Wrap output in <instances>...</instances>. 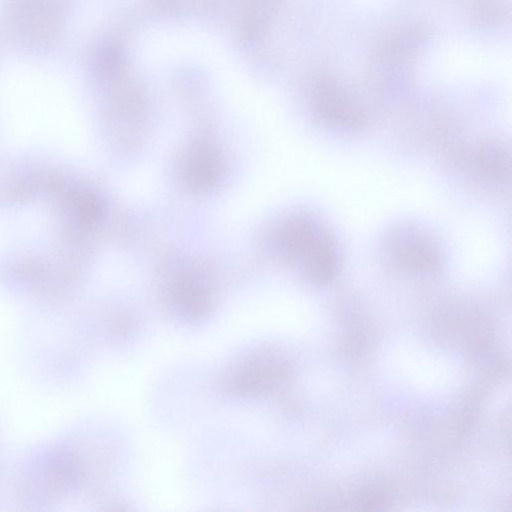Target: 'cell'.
I'll return each mask as SVG.
<instances>
[{
    "instance_id": "5b68a950",
    "label": "cell",
    "mask_w": 512,
    "mask_h": 512,
    "mask_svg": "<svg viewBox=\"0 0 512 512\" xmlns=\"http://www.w3.org/2000/svg\"><path fill=\"white\" fill-rule=\"evenodd\" d=\"M172 300L180 316L188 320L201 319L210 308L209 291L202 284L189 279L175 285Z\"/></svg>"
},
{
    "instance_id": "277c9868",
    "label": "cell",
    "mask_w": 512,
    "mask_h": 512,
    "mask_svg": "<svg viewBox=\"0 0 512 512\" xmlns=\"http://www.w3.org/2000/svg\"><path fill=\"white\" fill-rule=\"evenodd\" d=\"M221 174V160L214 148L199 144L189 153L185 166L184 178L195 190H206L215 185Z\"/></svg>"
},
{
    "instance_id": "7a4b0ae2",
    "label": "cell",
    "mask_w": 512,
    "mask_h": 512,
    "mask_svg": "<svg viewBox=\"0 0 512 512\" xmlns=\"http://www.w3.org/2000/svg\"><path fill=\"white\" fill-rule=\"evenodd\" d=\"M385 250L394 264L411 272L436 273L445 262L437 240L415 225L399 224L390 229Z\"/></svg>"
},
{
    "instance_id": "6da1fadb",
    "label": "cell",
    "mask_w": 512,
    "mask_h": 512,
    "mask_svg": "<svg viewBox=\"0 0 512 512\" xmlns=\"http://www.w3.org/2000/svg\"><path fill=\"white\" fill-rule=\"evenodd\" d=\"M287 374L288 367L283 359L272 353L258 352L231 367L221 385L229 396L251 399L277 389Z\"/></svg>"
},
{
    "instance_id": "3957f363",
    "label": "cell",
    "mask_w": 512,
    "mask_h": 512,
    "mask_svg": "<svg viewBox=\"0 0 512 512\" xmlns=\"http://www.w3.org/2000/svg\"><path fill=\"white\" fill-rule=\"evenodd\" d=\"M315 116L324 125L340 131H357L367 122L361 107L335 81L318 80L311 92Z\"/></svg>"
}]
</instances>
